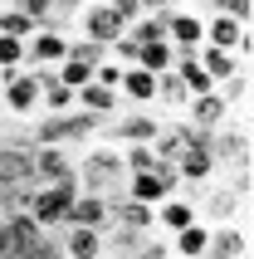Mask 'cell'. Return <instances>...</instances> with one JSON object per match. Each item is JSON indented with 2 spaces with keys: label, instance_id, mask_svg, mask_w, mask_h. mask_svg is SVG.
Masks as SVG:
<instances>
[{
  "label": "cell",
  "instance_id": "cell-1",
  "mask_svg": "<svg viewBox=\"0 0 254 259\" xmlns=\"http://www.w3.org/2000/svg\"><path fill=\"white\" fill-rule=\"evenodd\" d=\"M73 186H78V196H103L108 205L122 201V196H117V186H127L122 152H117V147H93V152L73 166Z\"/></svg>",
  "mask_w": 254,
  "mask_h": 259
},
{
  "label": "cell",
  "instance_id": "cell-2",
  "mask_svg": "<svg viewBox=\"0 0 254 259\" xmlns=\"http://www.w3.org/2000/svg\"><path fill=\"white\" fill-rule=\"evenodd\" d=\"M73 196H78V186H73V181H44V186H34V196H29V210H25V215L34 220L39 230H64Z\"/></svg>",
  "mask_w": 254,
  "mask_h": 259
},
{
  "label": "cell",
  "instance_id": "cell-3",
  "mask_svg": "<svg viewBox=\"0 0 254 259\" xmlns=\"http://www.w3.org/2000/svg\"><path fill=\"white\" fill-rule=\"evenodd\" d=\"M98 127H103V117L69 108V113L44 117L39 127H34V137H29V142H34V147H64V142H83V137H93Z\"/></svg>",
  "mask_w": 254,
  "mask_h": 259
},
{
  "label": "cell",
  "instance_id": "cell-4",
  "mask_svg": "<svg viewBox=\"0 0 254 259\" xmlns=\"http://www.w3.org/2000/svg\"><path fill=\"white\" fill-rule=\"evenodd\" d=\"M176 186H181V181H176V171L156 161L152 171L127 176V191H122V196H127V201H142V205H161V201H171V196H176Z\"/></svg>",
  "mask_w": 254,
  "mask_h": 259
},
{
  "label": "cell",
  "instance_id": "cell-5",
  "mask_svg": "<svg viewBox=\"0 0 254 259\" xmlns=\"http://www.w3.org/2000/svg\"><path fill=\"white\" fill-rule=\"evenodd\" d=\"M200 259H249V225L240 220H230V225H210V245Z\"/></svg>",
  "mask_w": 254,
  "mask_h": 259
},
{
  "label": "cell",
  "instance_id": "cell-6",
  "mask_svg": "<svg viewBox=\"0 0 254 259\" xmlns=\"http://www.w3.org/2000/svg\"><path fill=\"white\" fill-rule=\"evenodd\" d=\"M44 240V230L34 225L29 215H10L0 220V259H25L29 249Z\"/></svg>",
  "mask_w": 254,
  "mask_h": 259
},
{
  "label": "cell",
  "instance_id": "cell-7",
  "mask_svg": "<svg viewBox=\"0 0 254 259\" xmlns=\"http://www.w3.org/2000/svg\"><path fill=\"white\" fill-rule=\"evenodd\" d=\"M0 108H5V113H15V117L39 113V78H34V69H20L10 83L0 88Z\"/></svg>",
  "mask_w": 254,
  "mask_h": 259
},
{
  "label": "cell",
  "instance_id": "cell-8",
  "mask_svg": "<svg viewBox=\"0 0 254 259\" xmlns=\"http://www.w3.org/2000/svg\"><path fill=\"white\" fill-rule=\"evenodd\" d=\"M64 54H69V39H64V29H54V25L34 29V39H25V64H34V69H59Z\"/></svg>",
  "mask_w": 254,
  "mask_h": 259
},
{
  "label": "cell",
  "instance_id": "cell-9",
  "mask_svg": "<svg viewBox=\"0 0 254 259\" xmlns=\"http://www.w3.org/2000/svg\"><path fill=\"white\" fill-rule=\"evenodd\" d=\"M122 34H127V25H122V15H117L108 0H98V5L83 10V39L88 44H103V49H108V44L122 39Z\"/></svg>",
  "mask_w": 254,
  "mask_h": 259
},
{
  "label": "cell",
  "instance_id": "cell-10",
  "mask_svg": "<svg viewBox=\"0 0 254 259\" xmlns=\"http://www.w3.org/2000/svg\"><path fill=\"white\" fill-rule=\"evenodd\" d=\"M230 117H235V113H230V103L220 98V88H215V93H200V98L186 103V122H191L196 132H215V127H225Z\"/></svg>",
  "mask_w": 254,
  "mask_h": 259
},
{
  "label": "cell",
  "instance_id": "cell-11",
  "mask_svg": "<svg viewBox=\"0 0 254 259\" xmlns=\"http://www.w3.org/2000/svg\"><path fill=\"white\" fill-rule=\"evenodd\" d=\"M205 152L215 157V166H230V161H240L249 157V122H240V127H215L210 132V142H205Z\"/></svg>",
  "mask_w": 254,
  "mask_h": 259
},
{
  "label": "cell",
  "instance_id": "cell-12",
  "mask_svg": "<svg viewBox=\"0 0 254 259\" xmlns=\"http://www.w3.org/2000/svg\"><path fill=\"white\" fill-rule=\"evenodd\" d=\"M166 44L171 49H200L205 44V15L200 10H171L166 15Z\"/></svg>",
  "mask_w": 254,
  "mask_h": 259
},
{
  "label": "cell",
  "instance_id": "cell-13",
  "mask_svg": "<svg viewBox=\"0 0 254 259\" xmlns=\"http://www.w3.org/2000/svg\"><path fill=\"white\" fill-rule=\"evenodd\" d=\"M29 161H34V186H44V181H73V161L64 157V147H34Z\"/></svg>",
  "mask_w": 254,
  "mask_h": 259
},
{
  "label": "cell",
  "instance_id": "cell-14",
  "mask_svg": "<svg viewBox=\"0 0 254 259\" xmlns=\"http://www.w3.org/2000/svg\"><path fill=\"white\" fill-rule=\"evenodd\" d=\"M117 230H137V235H152L156 230V205H142V201H113V215H108Z\"/></svg>",
  "mask_w": 254,
  "mask_h": 259
},
{
  "label": "cell",
  "instance_id": "cell-15",
  "mask_svg": "<svg viewBox=\"0 0 254 259\" xmlns=\"http://www.w3.org/2000/svg\"><path fill=\"white\" fill-rule=\"evenodd\" d=\"M113 205L103 201V196H73V205H69V220L64 225H88V230H108L113 225Z\"/></svg>",
  "mask_w": 254,
  "mask_h": 259
},
{
  "label": "cell",
  "instance_id": "cell-16",
  "mask_svg": "<svg viewBox=\"0 0 254 259\" xmlns=\"http://www.w3.org/2000/svg\"><path fill=\"white\" fill-rule=\"evenodd\" d=\"M117 103H122V98H117L113 88H103V83H83V88H73V108H78V113L103 117V122L117 113Z\"/></svg>",
  "mask_w": 254,
  "mask_h": 259
},
{
  "label": "cell",
  "instance_id": "cell-17",
  "mask_svg": "<svg viewBox=\"0 0 254 259\" xmlns=\"http://www.w3.org/2000/svg\"><path fill=\"white\" fill-rule=\"evenodd\" d=\"M64 259H98L103 254V230H88V225H64Z\"/></svg>",
  "mask_w": 254,
  "mask_h": 259
},
{
  "label": "cell",
  "instance_id": "cell-18",
  "mask_svg": "<svg viewBox=\"0 0 254 259\" xmlns=\"http://www.w3.org/2000/svg\"><path fill=\"white\" fill-rule=\"evenodd\" d=\"M196 64H200V69H205V73L215 78V88H220V83H230V78H235V73L244 69V64H240L235 54H230V49H215V44H200V49H196Z\"/></svg>",
  "mask_w": 254,
  "mask_h": 259
},
{
  "label": "cell",
  "instance_id": "cell-19",
  "mask_svg": "<svg viewBox=\"0 0 254 259\" xmlns=\"http://www.w3.org/2000/svg\"><path fill=\"white\" fill-rule=\"evenodd\" d=\"M196 215L205 220V225H230L235 215H249V205H244V201H240V196H235L230 186H220V191L210 196V201H205V210H196Z\"/></svg>",
  "mask_w": 254,
  "mask_h": 259
},
{
  "label": "cell",
  "instance_id": "cell-20",
  "mask_svg": "<svg viewBox=\"0 0 254 259\" xmlns=\"http://www.w3.org/2000/svg\"><path fill=\"white\" fill-rule=\"evenodd\" d=\"M171 171H176V181H210L220 166H215V157L205 152V147H186L181 157H176V166H171Z\"/></svg>",
  "mask_w": 254,
  "mask_h": 259
},
{
  "label": "cell",
  "instance_id": "cell-21",
  "mask_svg": "<svg viewBox=\"0 0 254 259\" xmlns=\"http://www.w3.org/2000/svg\"><path fill=\"white\" fill-rule=\"evenodd\" d=\"M117 98H127L132 108H147V103L156 98V73H147V69H122Z\"/></svg>",
  "mask_w": 254,
  "mask_h": 259
},
{
  "label": "cell",
  "instance_id": "cell-22",
  "mask_svg": "<svg viewBox=\"0 0 254 259\" xmlns=\"http://www.w3.org/2000/svg\"><path fill=\"white\" fill-rule=\"evenodd\" d=\"M156 127H161V122H156L152 113H127V117H117L113 122V142H152L156 137Z\"/></svg>",
  "mask_w": 254,
  "mask_h": 259
},
{
  "label": "cell",
  "instance_id": "cell-23",
  "mask_svg": "<svg viewBox=\"0 0 254 259\" xmlns=\"http://www.w3.org/2000/svg\"><path fill=\"white\" fill-rule=\"evenodd\" d=\"M196 205L191 201H181V196H171V201H161L156 205V230H166V235H176V230H186V225H196Z\"/></svg>",
  "mask_w": 254,
  "mask_h": 259
},
{
  "label": "cell",
  "instance_id": "cell-24",
  "mask_svg": "<svg viewBox=\"0 0 254 259\" xmlns=\"http://www.w3.org/2000/svg\"><path fill=\"white\" fill-rule=\"evenodd\" d=\"M205 245H210V225H205V220H196V225H186V230L171 235V254L176 259H200Z\"/></svg>",
  "mask_w": 254,
  "mask_h": 259
},
{
  "label": "cell",
  "instance_id": "cell-25",
  "mask_svg": "<svg viewBox=\"0 0 254 259\" xmlns=\"http://www.w3.org/2000/svg\"><path fill=\"white\" fill-rule=\"evenodd\" d=\"M171 64H176V49H171L166 39H156V44H137V64H132V69H147V73H171Z\"/></svg>",
  "mask_w": 254,
  "mask_h": 259
},
{
  "label": "cell",
  "instance_id": "cell-26",
  "mask_svg": "<svg viewBox=\"0 0 254 259\" xmlns=\"http://www.w3.org/2000/svg\"><path fill=\"white\" fill-rule=\"evenodd\" d=\"M240 34H244V25H235L230 15H210V20H205V44H215V49H230V54H235Z\"/></svg>",
  "mask_w": 254,
  "mask_h": 259
},
{
  "label": "cell",
  "instance_id": "cell-27",
  "mask_svg": "<svg viewBox=\"0 0 254 259\" xmlns=\"http://www.w3.org/2000/svg\"><path fill=\"white\" fill-rule=\"evenodd\" d=\"M171 15V10H166ZM166 15H142V20H132L127 25V39L132 44H156V39H166Z\"/></svg>",
  "mask_w": 254,
  "mask_h": 259
},
{
  "label": "cell",
  "instance_id": "cell-28",
  "mask_svg": "<svg viewBox=\"0 0 254 259\" xmlns=\"http://www.w3.org/2000/svg\"><path fill=\"white\" fill-rule=\"evenodd\" d=\"M156 108H186L191 103V93H186V83L176 78V73H156Z\"/></svg>",
  "mask_w": 254,
  "mask_h": 259
},
{
  "label": "cell",
  "instance_id": "cell-29",
  "mask_svg": "<svg viewBox=\"0 0 254 259\" xmlns=\"http://www.w3.org/2000/svg\"><path fill=\"white\" fill-rule=\"evenodd\" d=\"M34 20L25 10H15V5H0V34H10V39H34Z\"/></svg>",
  "mask_w": 254,
  "mask_h": 259
},
{
  "label": "cell",
  "instance_id": "cell-30",
  "mask_svg": "<svg viewBox=\"0 0 254 259\" xmlns=\"http://www.w3.org/2000/svg\"><path fill=\"white\" fill-rule=\"evenodd\" d=\"M122 166H127V176L152 171V166H156V152H152V142H127V147H122Z\"/></svg>",
  "mask_w": 254,
  "mask_h": 259
},
{
  "label": "cell",
  "instance_id": "cell-31",
  "mask_svg": "<svg viewBox=\"0 0 254 259\" xmlns=\"http://www.w3.org/2000/svg\"><path fill=\"white\" fill-rule=\"evenodd\" d=\"M220 98L230 103V113H235V108L244 113V108H249V69H240L230 83H220Z\"/></svg>",
  "mask_w": 254,
  "mask_h": 259
},
{
  "label": "cell",
  "instance_id": "cell-32",
  "mask_svg": "<svg viewBox=\"0 0 254 259\" xmlns=\"http://www.w3.org/2000/svg\"><path fill=\"white\" fill-rule=\"evenodd\" d=\"M39 108H44L49 117H54V113H69V108H73V88H64V83L39 88Z\"/></svg>",
  "mask_w": 254,
  "mask_h": 259
},
{
  "label": "cell",
  "instance_id": "cell-33",
  "mask_svg": "<svg viewBox=\"0 0 254 259\" xmlns=\"http://www.w3.org/2000/svg\"><path fill=\"white\" fill-rule=\"evenodd\" d=\"M235 196H240L244 205H249V191H254V171H249V157H240V161H230V181H225Z\"/></svg>",
  "mask_w": 254,
  "mask_h": 259
},
{
  "label": "cell",
  "instance_id": "cell-34",
  "mask_svg": "<svg viewBox=\"0 0 254 259\" xmlns=\"http://www.w3.org/2000/svg\"><path fill=\"white\" fill-rule=\"evenodd\" d=\"M64 59H73V64H88V69H98L103 59H108V49L103 44H88V39H69V54Z\"/></svg>",
  "mask_w": 254,
  "mask_h": 259
},
{
  "label": "cell",
  "instance_id": "cell-35",
  "mask_svg": "<svg viewBox=\"0 0 254 259\" xmlns=\"http://www.w3.org/2000/svg\"><path fill=\"white\" fill-rule=\"evenodd\" d=\"M54 78H59L64 88H83V83H93V69H88V64H73V59H64V64L54 69Z\"/></svg>",
  "mask_w": 254,
  "mask_h": 259
},
{
  "label": "cell",
  "instance_id": "cell-36",
  "mask_svg": "<svg viewBox=\"0 0 254 259\" xmlns=\"http://www.w3.org/2000/svg\"><path fill=\"white\" fill-rule=\"evenodd\" d=\"M15 10H25L29 20H34V25H49V20H54V0H15Z\"/></svg>",
  "mask_w": 254,
  "mask_h": 259
},
{
  "label": "cell",
  "instance_id": "cell-37",
  "mask_svg": "<svg viewBox=\"0 0 254 259\" xmlns=\"http://www.w3.org/2000/svg\"><path fill=\"white\" fill-rule=\"evenodd\" d=\"M20 64H25V39L0 34V69H20Z\"/></svg>",
  "mask_w": 254,
  "mask_h": 259
},
{
  "label": "cell",
  "instance_id": "cell-38",
  "mask_svg": "<svg viewBox=\"0 0 254 259\" xmlns=\"http://www.w3.org/2000/svg\"><path fill=\"white\" fill-rule=\"evenodd\" d=\"M132 259H171V240H152V235H147Z\"/></svg>",
  "mask_w": 254,
  "mask_h": 259
},
{
  "label": "cell",
  "instance_id": "cell-39",
  "mask_svg": "<svg viewBox=\"0 0 254 259\" xmlns=\"http://www.w3.org/2000/svg\"><path fill=\"white\" fill-rule=\"evenodd\" d=\"M93 83H103V88L117 93V83H122V64H108V59H103L98 69H93Z\"/></svg>",
  "mask_w": 254,
  "mask_h": 259
},
{
  "label": "cell",
  "instance_id": "cell-40",
  "mask_svg": "<svg viewBox=\"0 0 254 259\" xmlns=\"http://www.w3.org/2000/svg\"><path fill=\"white\" fill-rule=\"evenodd\" d=\"M108 49H117V59H122V69H132V64H137V44L127 39V34H122V39H113Z\"/></svg>",
  "mask_w": 254,
  "mask_h": 259
},
{
  "label": "cell",
  "instance_id": "cell-41",
  "mask_svg": "<svg viewBox=\"0 0 254 259\" xmlns=\"http://www.w3.org/2000/svg\"><path fill=\"white\" fill-rule=\"evenodd\" d=\"M142 15H166V10H181V0H137Z\"/></svg>",
  "mask_w": 254,
  "mask_h": 259
},
{
  "label": "cell",
  "instance_id": "cell-42",
  "mask_svg": "<svg viewBox=\"0 0 254 259\" xmlns=\"http://www.w3.org/2000/svg\"><path fill=\"white\" fill-rule=\"evenodd\" d=\"M78 5H88V0H54V15H73Z\"/></svg>",
  "mask_w": 254,
  "mask_h": 259
},
{
  "label": "cell",
  "instance_id": "cell-43",
  "mask_svg": "<svg viewBox=\"0 0 254 259\" xmlns=\"http://www.w3.org/2000/svg\"><path fill=\"white\" fill-rule=\"evenodd\" d=\"M0 186H5V176H0Z\"/></svg>",
  "mask_w": 254,
  "mask_h": 259
},
{
  "label": "cell",
  "instance_id": "cell-44",
  "mask_svg": "<svg viewBox=\"0 0 254 259\" xmlns=\"http://www.w3.org/2000/svg\"><path fill=\"white\" fill-rule=\"evenodd\" d=\"M98 259H108V254H98Z\"/></svg>",
  "mask_w": 254,
  "mask_h": 259
}]
</instances>
